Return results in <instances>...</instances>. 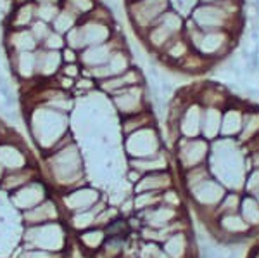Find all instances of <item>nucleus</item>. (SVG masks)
Segmentation results:
<instances>
[{"label":"nucleus","mask_w":259,"mask_h":258,"mask_svg":"<svg viewBox=\"0 0 259 258\" xmlns=\"http://www.w3.org/2000/svg\"><path fill=\"white\" fill-rule=\"evenodd\" d=\"M211 175L220 180L228 191L244 193L245 177L250 166L247 151L237 139L218 137L211 140V151L207 158Z\"/></svg>","instance_id":"f257e3e1"},{"label":"nucleus","mask_w":259,"mask_h":258,"mask_svg":"<svg viewBox=\"0 0 259 258\" xmlns=\"http://www.w3.org/2000/svg\"><path fill=\"white\" fill-rule=\"evenodd\" d=\"M245 0H228L221 4H202L200 2L190 12V21L204 31L228 30L242 33L245 24Z\"/></svg>","instance_id":"f03ea898"},{"label":"nucleus","mask_w":259,"mask_h":258,"mask_svg":"<svg viewBox=\"0 0 259 258\" xmlns=\"http://www.w3.org/2000/svg\"><path fill=\"white\" fill-rule=\"evenodd\" d=\"M183 35L189 40L190 47L206 59L218 64L223 59H227L230 54H233L237 42H239V33L228 30H214L204 31L195 26L190 18H185V30Z\"/></svg>","instance_id":"7ed1b4c3"},{"label":"nucleus","mask_w":259,"mask_h":258,"mask_svg":"<svg viewBox=\"0 0 259 258\" xmlns=\"http://www.w3.org/2000/svg\"><path fill=\"white\" fill-rule=\"evenodd\" d=\"M183 30H185V18H183L182 14H178L177 11L169 9L156 21L154 26H150L149 30L140 36V40L145 44V47H147V51L150 54L157 56V54L164 51L175 39L182 36Z\"/></svg>","instance_id":"20e7f679"},{"label":"nucleus","mask_w":259,"mask_h":258,"mask_svg":"<svg viewBox=\"0 0 259 258\" xmlns=\"http://www.w3.org/2000/svg\"><path fill=\"white\" fill-rule=\"evenodd\" d=\"M124 7L130 24L140 39L166 11L171 9V4L169 0H133V2H124Z\"/></svg>","instance_id":"39448f33"},{"label":"nucleus","mask_w":259,"mask_h":258,"mask_svg":"<svg viewBox=\"0 0 259 258\" xmlns=\"http://www.w3.org/2000/svg\"><path fill=\"white\" fill-rule=\"evenodd\" d=\"M227 193L228 189L220 180H216L214 177H209L204 182H200L199 186H195L194 189L187 191L185 194L189 196L190 203L199 211L200 217L204 218V222L209 224L212 220V215H214V210L218 208Z\"/></svg>","instance_id":"423d86ee"},{"label":"nucleus","mask_w":259,"mask_h":258,"mask_svg":"<svg viewBox=\"0 0 259 258\" xmlns=\"http://www.w3.org/2000/svg\"><path fill=\"white\" fill-rule=\"evenodd\" d=\"M171 149H173V163L177 165L178 172H183L207 163L211 142L204 137H195V139L180 137Z\"/></svg>","instance_id":"0eeeda50"},{"label":"nucleus","mask_w":259,"mask_h":258,"mask_svg":"<svg viewBox=\"0 0 259 258\" xmlns=\"http://www.w3.org/2000/svg\"><path fill=\"white\" fill-rule=\"evenodd\" d=\"M162 148H164V140H162L157 125H149V127L140 128V130L123 137V149L128 160L130 158L152 156L159 153Z\"/></svg>","instance_id":"6e6552de"},{"label":"nucleus","mask_w":259,"mask_h":258,"mask_svg":"<svg viewBox=\"0 0 259 258\" xmlns=\"http://www.w3.org/2000/svg\"><path fill=\"white\" fill-rule=\"evenodd\" d=\"M109 101L112 104V107H114V111L119 115V118L149 109L150 99L147 92V83L121 90V92L111 95Z\"/></svg>","instance_id":"1a4fd4ad"},{"label":"nucleus","mask_w":259,"mask_h":258,"mask_svg":"<svg viewBox=\"0 0 259 258\" xmlns=\"http://www.w3.org/2000/svg\"><path fill=\"white\" fill-rule=\"evenodd\" d=\"M123 47H128V42L124 39V35L121 31L116 30L111 40H107L106 44L99 45H90V47L83 49L80 52V64L83 68H95V66H102L116 51Z\"/></svg>","instance_id":"9d476101"},{"label":"nucleus","mask_w":259,"mask_h":258,"mask_svg":"<svg viewBox=\"0 0 259 258\" xmlns=\"http://www.w3.org/2000/svg\"><path fill=\"white\" fill-rule=\"evenodd\" d=\"M135 64L133 61V54L130 51V47H123L119 51H116L112 56L104 62L102 66H95V68H83V73L90 75L94 80H106V78H112L116 75L124 73Z\"/></svg>","instance_id":"9b49d317"},{"label":"nucleus","mask_w":259,"mask_h":258,"mask_svg":"<svg viewBox=\"0 0 259 258\" xmlns=\"http://www.w3.org/2000/svg\"><path fill=\"white\" fill-rule=\"evenodd\" d=\"M194 99L199 101L204 107H220L225 109L235 95H232L228 87L221 85L218 82H202L197 85H192Z\"/></svg>","instance_id":"f8f14e48"},{"label":"nucleus","mask_w":259,"mask_h":258,"mask_svg":"<svg viewBox=\"0 0 259 258\" xmlns=\"http://www.w3.org/2000/svg\"><path fill=\"white\" fill-rule=\"evenodd\" d=\"M144 83H147V77L142 71L140 66L133 64L132 68L126 69L124 73L97 82V89L102 94H106L107 97H111V95L118 94L121 90L130 89V87H135V85H144Z\"/></svg>","instance_id":"ddd939ff"},{"label":"nucleus","mask_w":259,"mask_h":258,"mask_svg":"<svg viewBox=\"0 0 259 258\" xmlns=\"http://www.w3.org/2000/svg\"><path fill=\"white\" fill-rule=\"evenodd\" d=\"M135 215L142 220L144 226L159 229V227L173 224L175 220H178L180 217L187 215V211L183 210V208H175V206L164 205V203H159V205L147 208V210L135 211Z\"/></svg>","instance_id":"4468645a"},{"label":"nucleus","mask_w":259,"mask_h":258,"mask_svg":"<svg viewBox=\"0 0 259 258\" xmlns=\"http://www.w3.org/2000/svg\"><path fill=\"white\" fill-rule=\"evenodd\" d=\"M250 101L240 97H233L232 102L223 109V118H221V135L220 137H230L237 139L242 130V120H244V111Z\"/></svg>","instance_id":"2eb2a0df"},{"label":"nucleus","mask_w":259,"mask_h":258,"mask_svg":"<svg viewBox=\"0 0 259 258\" xmlns=\"http://www.w3.org/2000/svg\"><path fill=\"white\" fill-rule=\"evenodd\" d=\"M102 199V194H100L99 189L92 187L89 184H81L74 189L66 191V198H64V205L68 206V210L73 213H78V211H85L99 203Z\"/></svg>","instance_id":"dca6fc26"},{"label":"nucleus","mask_w":259,"mask_h":258,"mask_svg":"<svg viewBox=\"0 0 259 258\" xmlns=\"http://www.w3.org/2000/svg\"><path fill=\"white\" fill-rule=\"evenodd\" d=\"M202 109H204V106L199 101H195V99H190V101L187 102V106L183 107V113L180 116V122H178L180 137H187V139L200 137Z\"/></svg>","instance_id":"f3484780"},{"label":"nucleus","mask_w":259,"mask_h":258,"mask_svg":"<svg viewBox=\"0 0 259 258\" xmlns=\"http://www.w3.org/2000/svg\"><path fill=\"white\" fill-rule=\"evenodd\" d=\"M128 160V158H126ZM128 166L139 170L142 175L152 172H164V170H173V155H169L168 149L162 148L159 153L147 158H130Z\"/></svg>","instance_id":"a211bd4d"},{"label":"nucleus","mask_w":259,"mask_h":258,"mask_svg":"<svg viewBox=\"0 0 259 258\" xmlns=\"http://www.w3.org/2000/svg\"><path fill=\"white\" fill-rule=\"evenodd\" d=\"M4 47H6V54H18L33 52L40 45L30 31V28H24V30H6V33H4Z\"/></svg>","instance_id":"6ab92c4d"},{"label":"nucleus","mask_w":259,"mask_h":258,"mask_svg":"<svg viewBox=\"0 0 259 258\" xmlns=\"http://www.w3.org/2000/svg\"><path fill=\"white\" fill-rule=\"evenodd\" d=\"M36 78L40 80H52L59 75L62 68L61 51H49V49H36Z\"/></svg>","instance_id":"aec40b11"},{"label":"nucleus","mask_w":259,"mask_h":258,"mask_svg":"<svg viewBox=\"0 0 259 258\" xmlns=\"http://www.w3.org/2000/svg\"><path fill=\"white\" fill-rule=\"evenodd\" d=\"M173 186H177L173 170L145 173V175H142L140 180L133 186V194H135V193H147V191L162 193V191L169 189V187H173Z\"/></svg>","instance_id":"412c9836"},{"label":"nucleus","mask_w":259,"mask_h":258,"mask_svg":"<svg viewBox=\"0 0 259 258\" xmlns=\"http://www.w3.org/2000/svg\"><path fill=\"white\" fill-rule=\"evenodd\" d=\"M214 62H211L209 59H206L204 56H200L199 52H195L194 49L183 57L182 61L177 64V68H173L177 73L187 75V77H199V75H204L206 71L214 68Z\"/></svg>","instance_id":"4be33fe9"},{"label":"nucleus","mask_w":259,"mask_h":258,"mask_svg":"<svg viewBox=\"0 0 259 258\" xmlns=\"http://www.w3.org/2000/svg\"><path fill=\"white\" fill-rule=\"evenodd\" d=\"M36 19V4L26 2L14 7V11L6 18V30H24L30 28L31 23Z\"/></svg>","instance_id":"5701e85b"},{"label":"nucleus","mask_w":259,"mask_h":258,"mask_svg":"<svg viewBox=\"0 0 259 258\" xmlns=\"http://www.w3.org/2000/svg\"><path fill=\"white\" fill-rule=\"evenodd\" d=\"M190 51H192V47H190L189 40L185 39V35H182L171 42L168 47H166L162 52L157 54L156 57H157V61L166 66V68L173 69V68H177L178 62L182 61Z\"/></svg>","instance_id":"b1692460"},{"label":"nucleus","mask_w":259,"mask_h":258,"mask_svg":"<svg viewBox=\"0 0 259 258\" xmlns=\"http://www.w3.org/2000/svg\"><path fill=\"white\" fill-rule=\"evenodd\" d=\"M149 125H157V118L154 115L152 107L145 111H140V113L130 115V116H123L119 120V130H121V137H126L133 132L140 130V128H145Z\"/></svg>","instance_id":"393cba45"},{"label":"nucleus","mask_w":259,"mask_h":258,"mask_svg":"<svg viewBox=\"0 0 259 258\" xmlns=\"http://www.w3.org/2000/svg\"><path fill=\"white\" fill-rule=\"evenodd\" d=\"M221 118L223 109L220 107H204L202 109V122H200V137L211 140L218 139L221 135Z\"/></svg>","instance_id":"a878e982"},{"label":"nucleus","mask_w":259,"mask_h":258,"mask_svg":"<svg viewBox=\"0 0 259 258\" xmlns=\"http://www.w3.org/2000/svg\"><path fill=\"white\" fill-rule=\"evenodd\" d=\"M257 134H259V106L257 104L249 102L247 106H245L244 120H242V130L239 137H237V140H239L242 145H245Z\"/></svg>","instance_id":"bb28decb"},{"label":"nucleus","mask_w":259,"mask_h":258,"mask_svg":"<svg viewBox=\"0 0 259 258\" xmlns=\"http://www.w3.org/2000/svg\"><path fill=\"white\" fill-rule=\"evenodd\" d=\"M209 177L212 175H211V170H209V166H207V163L200 165V166H194V168H190V170H183V172H180V187H182L183 193H187V191L194 189L195 186H199L200 182H204Z\"/></svg>","instance_id":"cd10ccee"},{"label":"nucleus","mask_w":259,"mask_h":258,"mask_svg":"<svg viewBox=\"0 0 259 258\" xmlns=\"http://www.w3.org/2000/svg\"><path fill=\"white\" fill-rule=\"evenodd\" d=\"M239 213L242 215V218L249 224V227L252 229L254 232L259 231V203L250 196V194L247 193L242 194Z\"/></svg>","instance_id":"c85d7f7f"},{"label":"nucleus","mask_w":259,"mask_h":258,"mask_svg":"<svg viewBox=\"0 0 259 258\" xmlns=\"http://www.w3.org/2000/svg\"><path fill=\"white\" fill-rule=\"evenodd\" d=\"M104 241H106V232H104L102 227H95V226L89 227V229H85V231H81V234H80L81 246L92 253L99 251V249L102 248Z\"/></svg>","instance_id":"c756f323"},{"label":"nucleus","mask_w":259,"mask_h":258,"mask_svg":"<svg viewBox=\"0 0 259 258\" xmlns=\"http://www.w3.org/2000/svg\"><path fill=\"white\" fill-rule=\"evenodd\" d=\"M242 194H244V193H239V191H228V193L225 194V198L221 199V203L218 205V208L214 210L212 220H214L216 217H221V215L237 213V211H239V208H240ZM212 220H211V222H212Z\"/></svg>","instance_id":"7c9ffc66"},{"label":"nucleus","mask_w":259,"mask_h":258,"mask_svg":"<svg viewBox=\"0 0 259 258\" xmlns=\"http://www.w3.org/2000/svg\"><path fill=\"white\" fill-rule=\"evenodd\" d=\"M80 23V18L78 16H74L73 12L68 11L66 7H62L61 6V11H59V14L56 16V19L52 21V30L54 31H57V33H61V35H66L69 30H73L76 24Z\"/></svg>","instance_id":"2f4dec72"},{"label":"nucleus","mask_w":259,"mask_h":258,"mask_svg":"<svg viewBox=\"0 0 259 258\" xmlns=\"http://www.w3.org/2000/svg\"><path fill=\"white\" fill-rule=\"evenodd\" d=\"M100 0H61V6L71 11L80 19H83L95 9V6H97Z\"/></svg>","instance_id":"473e14b6"},{"label":"nucleus","mask_w":259,"mask_h":258,"mask_svg":"<svg viewBox=\"0 0 259 258\" xmlns=\"http://www.w3.org/2000/svg\"><path fill=\"white\" fill-rule=\"evenodd\" d=\"M161 203V193H154V191H147V193H135L133 194V208L135 211L147 210Z\"/></svg>","instance_id":"72a5a7b5"},{"label":"nucleus","mask_w":259,"mask_h":258,"mask_svg":"<svg viewBox=\"0 0 259 258\" xmlns=\"http://www.w3.org/2000/svg\"><path fill=\"white\" fill-rule=\"evenodd\" d=\"M61 11V4H40L36 6V19H41L45 23L52 24L56 16Z\"/></svg>","instance_id":"f704fd0d"},{"label":"nucleus","mask_w":259,"mask_h":258,"mask_svg":"<svg viewBox=\"0 0 259 258\" xmlns=\"http://www.w3.org/2000/svg\"><path fill=\"white\" fill-rule=\"evenodd\" d=\"M95 90H97V80H94L90 75L81 73V77L74 83L73 92H80V95H90Z\"/></svg>","instance_id":"c9c22d12"},{"label":"nucleus","mask_w":259,"mask_h":258,"mask_svg":"<svg viewBox=\"0 0 259 258\" xmlns=\"http://www.w3.org/2000/svg\"><path fill=\"white\" fill-rule=\"evenodd\" d=\"M30 31L33 33L35 40L38 42V45H41V44H44V40L47 39L50 33H52V26H50L49 23H45V21H41V19H35L31 23V26H30Z\"/></svg>","instance_id":"e433bc0d"},{"label":"nucleus","mask_w":259,"mask_h":258,"mask_svg":"<svg viewBox=\"0 0 259 258\" xmlns=\"http://www.w3.org/2000/svg\"><path fill=\"white\" fill-rule=\"evenodd\" d=\"M161 203L169 205V206H175V208H183V196H182V193H180V189H177V186L162 191Z\"/></svg>","instance_id":"4c0bfd02"},{"label":"nucleus","mask_w":259,"mask_h":258,"mask_svg":"<svg viewBox=\"0 0 259 258\" xmlns=\"http://www.w3.org/2000/svg\"><path fill=\"white\" fill-rule=\"evenodd\" d=\"M169 4L173 11H177L183 18H189L190 12L200 4V0H169Z\"/></svg>","instance_id":"58836bf2"},{"label":"nucleus","mask_w":259,"mask_h":258,"mask_svg":"<svg viewBox=\"0 0 259 258\" xmlns=\"http://www.w3.org/2000/svg\"><path fill=\"white\" fill-rule=\"evenodd\" d=\"M40 47L49 49V51H62V49L66 47V39H64V35L52 30V33L44 40V44H41Z\"/></svg>","instance_id":"ea45409f"},{"label":"nucleus","mask_w":259,"mask_h":258,"mask_svg":"<svg viewBox=\"0 0 259 258\" xmlns=\"http://www.w3.org/2000/svg\"><path fill=\"white\" fill-rule=\"evenodd\" d=\"M59 73L66 75V77H69V78H73V80H78V78L81 77V73H83V66L80 64V62H69V64H62Z\"/></svg>","instance_id":"a19ab883"},{"label":"nucleus","mask_w":259,"mask_h":258,"mask_svg":"<svg viewBox=\"0 0 259 258\" xmlns=\"http://www.w3.org/2000/svg\"><path fill=\"white\" fill-rule=\"evenodd\" d=\"M52 82L56 83L59 89L62 90H66V92H73V89H74V83H76V80H73V78H69V77H66V75H56V77L52 78Z\"/></svg>","instance_id":"79ce46f5"},{"label":"nucleus","mask_w":259,"mask_h":258,"mask_svg":"<svg viewBox=\"0 0 259 258\" xmlns=\"http://www.w3.org/2000/svg\"><path fill=\"white\" fill-rule=\"evenodd\" d=\"M61 56H62V64H69V62H80V52L68 47V45H66V47L61 51Z\"/></svg>","instance_id":"37998d69"},{"label":"nucleus","mask_w":259,"mask_h":258,"mask_svg":"<svg viewBox=\"0 0 259 258\" xmlns=\"http://www.w3.org/2000/svg\"><path fill=\"white\" fill-rule=\"evenodd\" d=\"M124 178L130 182L132 186H135L137 182L142 178V173L139 172V170H135V168H132V166H128L126 168V173H124Z\"/></svg>","instance_id":"c03bdc74"},{"label":"nucleus","mask_w":259,"mask_h":258,"mask_svg":"<svg viewBox=\"0 0 259 258\" xmlns=\"http://www.w3.org/2000/svg\"><path fill=\"white\" fill-rule=\"evenodd\" d=\"M247 160H249V166H250V168H259V149H256V151H252V153H249Z\"/></svg>","instance_id":"a18cd8bd"},{"label":"nucleus","mask_w":259,"mask_h":258,"mask_svg":"<svg viewBox=\"0 0 259 258\" xmlns=\"http://www.w3.org/2000/svg\"><path fill=\"white\" fill-rule=\"evenodd\" d=\"M247 194H250V196H252V198L259 203V184H257V186H254Z\"/></svg>","instance_id":"49530a36"},{"label":"nucleus","mask_w":259,"mask_h":258,"mask_svg":"<svg viewBox=\"0 0 259 258\" xmlns=\"http://www.w3.org/2000/svg\"><path fill=\"white\" fill-rule=\"evenodd\" d=\"M33 2L40 6V4H61V0H33Z\"/></svg>","instance_id":"de8ad7c7"},{"label":"nucleus","mask_w":259,"mask_h":258,"mask_svg":"<svg viewBox=\"0 0 259 258\" xmlns=\"http://www.w3.org/2000/svg\"><path fill=\"white\" fill-rule=\"evenodd\" d=\"M202 4H221V2H228V0H200Z\"/></svg>","instance_id":"09e8293b"},{"label":"nucleus","mask_w":259,"mask_h":258,"mask_svg":"<svg viewBox=\"0 0 259 258\" xmlns=\"http://www.w3.org/2000/svg\"><path fill=\"white\" fill-rule=\"evenodd\" d=\"M249 258H259V248H254L252 251H250Z\"/></svg>","instance_id":"8fccbe9b"},{"label":"nucleus","mask_w":259,"mask_h":258,"mask_svg":"<svg viewBox=\"0 0 259 258\" xmlns=\"http://www.w3.org/2000/svg\"><path fill=\"white\" fill-rule=\"evenodd\" d=\"M124 2H133V0H124Z\"/></svg>","instance_id":"3c124183"}]
</instances>
